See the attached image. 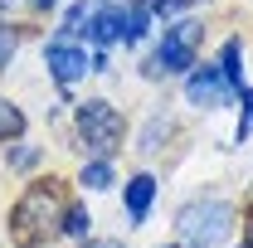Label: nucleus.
<instances>
[{
  "instance_id": "nucleus-2",
  "label": "nucleus",
  "mask_w": 253,
  "mask_h": 248,
  "mask_svg": "<svg viewBox=\"0 0 253 248\" xmlns=\"http://www.w3.org/2000/svg\"><path fill=\"white\" fill-rule=\"evenodd\" d=\"M234 229V205L229 200H190L175 214V234L190 248H219Z\"/></svg>"
},
{
  "instance_id": "nucleus-11",
  "label": "nucleus",
  "mask_w": 253,
  "mask_h": 248,
  "mask_svg": "<svg viewBox=\"0 0 253 248\" xmlns=\"http://www.w3.org/2000/svg\"><path fill=\"white\" fill-rule=\"evenodd\" d=\"M88 224H93V219H88V209H83V205H73V209H68V214H63V234H68V239H83V234H88Z\"/></svg>"
},
{
  "instance_id": "nucleus-16",
  "label": "nucleus",
  "mask_w": 253,
  "mask_h": 248,
  "mask_svg": "<svg viewBox=\"0 0 253 248\" xmlns=\"http://www.w3.org/2000/svg\"><path fill=\"white\" fill-rule=\"evenodd\" d=\"M180 5H195V0H146V10H156V15H175Z\"/></svg>"
},
{
  "instance_id": "nucleus-17",
  "label": "nucleus",
  "mask_w": 253,
  "mask_h": 248,
  "mask_svg": "<svg viewBox=\"0 0 253 248\" xmlns=\"http://www.w3.org/2000/svg\"><path fill=\"white\" fill-rule=\"evenodd\" d=\"M83 248H122V239H88Z\"/></svg>"
},
{
  "instance_id": "nucleus-10",
  "label": "nucleus",
  "mask_w": 253,
  "mask_h": 248,
  "mask_svg": "<svg viewBox=\"0 0 253 248\" xmlns=\"http://www.w3.org/2000/svg\"><path fill=\"white\" fill-rule=\"evenodd\" d=\"M20 131H25V112L0 97V141H10V136H20Z\"/></svg>"
},
{
  "instance_id": "nucleus-1",
  "label": "nucleus",
  "mask_w": 253,
  "mask_h": 248,
  "mask_svg": "<svg viewBox=\"0 0 253 248\" xmlns=\"http://www.w3.org/2000/svg\"><path fill=\"white\" fill-rule=\"evenodd\" d=\"M59 185L54 180H39L20 195V205H15V214H10V239L20 248H39L49 234H54V224H59Z\"/></svg>"
},
{
  "instance_id": "nucleus-3",
  "label": "nucleus",
  "mask_w": 253,
  "mask_h": 248,
  "mask_svg": "<svg viewBox=\"0 0 253 248\" xmlns=\"http://www.w3.org/2000/svg\"><path fill=\"white\" fill-rule=\"evenodd\" d=\"M195 44H200V25L195 20H175L166 39H161L156 59H146V78H161V73H185L195 63Z\"/></svg>"
},
{
  "instance_id": "nucleus-20",
  "label": "nucleus",
  "mask_w": 253,
  "mask_h": 248,
  "mask_svg": "<svg viewBox=\"0 0 253 248\" xmlns=\"http://www.w3.org/2000/svg\"><path fill=\"white\" fill-rule=\"evenodd\" d=\"M244 248H253V244H244Z\"/></svg>"
},
{
  "instance_id": "nucleus-14",
  "label": "nucleus",
  "mask_w": 253,
  "mask_h": 248,
  "mask_svg": "<svg viewBox=\"0 0 253 248\" xmlns=\"http://www.w3.org/2000/svg\"><path fill=\"white\" fill-rule=\"evenodd\" d=\"M15 44H20V39H15V30H5V25H0V73L10 68V59H15Z\"/></svg>"
},
{
  "instance_id": "nucleus-5",
  "label": "nucleus",
  "mask_w": 253,
  "mask_h": 248,
  "mask_svg": "<svg viewBox=\"0 0 253 248\" xmlns=\"http://www.w3.org/2000/svg\"><path fill=\"white\" fill-rule=\"evenodd\" d=\"M185 97L195 102V107H224V102L234 97V88L224 83V73H219V68H210V63H205V68H195V73H190Z\"/></svg>"
},
{
  "instance_id": "nucleus-6",
  "label": "nucleus",
  "mask_w": 253,
  "mask_h": 248,
  "mask_svg": "<svg viewBox=\"0 0 253 248\" xmlns=\"http://www.w3.org/2000/svg\"><path fill=\"white\" fill-rule=\"evenodd\" d=\"M44 63H49V73H54L59 83H73V78H83V73L93 68V63H88V54H83L78 44H63V39L44 49Z\"/></svg>"
},
{
  "instance_id": "nucleus-8",
  "label": "nucleus",
  "mask_w": 253,
  "mask_h": 248,
  "mask_svg": "<svg viewBox=\"0 0 253 248\" xmlns=\"http://www.w3.org/2000/svg\"><path fill=\"white\" fill-rule=\"evenodd\" d=\"M219 73H224V83H229L234 93H244V78H239V39H229V44H224V54H219Z\"/></svg>"
},
{
  "instance_id": "nucleus-15",
  "label": "nucleus",
  "mask_w": 253,
  "mask_h": 248,
  "mask_svg": "<svg viewBox=\"0 0 253 248\" xmlns=\"http://www.w3.org/2000/svg\"><path fill=\"white\" fill-rule=\"evenodd\" d=\"M253 136V88H244V117H239V141Z\"/></svg>"
},
{
  "instance_id": "nucleus-19",
  "label": "nucleus",
  "mask_w": 253,
  "mask_h": 248,
  "mask_svg": "<svg viewBox=\"0 0 253 248\" xmlns=\"http://www.w3.org/2000/svg\"><path fill=\"white\" fill-rule=\"evenodd\" d=\"M39 5H54V0H39Z\"/></svg>"
},
{
  "instance_id": "nucleus-12",
  "label": "nucleus",
  "mask_w": 253,
  "mask_h": 248,
  "mask_svg": "<svg viewBox=\"0 0 253 248\" xmlns=\"http://www.w3.org/2000/svg\"><path fill=\"white\" fill-rule=\"evenodd\" d=\"M161 136H170V122L166 117H151L146 131H141V151H161Z\"/></svg>"
},
{
  "instance_id": "nucleus-7",
  "label": "nucleus",
  "mask_w": 253,
  "mask_h": 248,
  "mask_svg": "<svg viewBox=\"0 0 253 248\" xmlns=\"http://www.w3.org/2000/svg\"><path fill=\"white\" fill-rule=\"evenodd\" d=\"M151 195H156V180H151V175H131V180H126V214H131V219H146Z\"/></svg>"
},
{
  "instance_id": "nucleus-18",
  "label": "nucleus",
  "mask_w": 253,
  "mask_h": 248,
  "mask_svg": "<svg viewBox=\"0 0 253 248\" xmlns=\"http://www.w3.org/2000/svg\"><path fill=\"white\" fill-rule=\"evenodd\" d=\"M5 10H10V0H0V15H5Z\"/></svg>"
},
{
  "instance_id": "nucleus-13",
  "label": "nucleus",
  "mask_w": 253,
  "mask_h": 248,
  "mask_svg": "<svg viewBox=\"0 0 253 248\" xmlns=\"http://www.w3.org/2000/svg\"><path fill=\"white\" fill-rule=\"evenodd\" d=\"M5 156H10V165H15V170H30L34 161H39V146H30V141H20L15 151H5Z\"/></svg>"
},
{
  "instance_id": "nucleus-4",
  "label": "nucleus",
  "mask_w": 253,
  "mask_h": 248,
  "mask_svg": "<svg viewBox=\"0 0 253 248\" xmlns=\"http://www.w3.org/2000/svg\"><path fill=\"white\" fill-rule=\"evenodd\" d=\"M78 131H83V141L93 146V151H117V141H122V117H117V107L112 102H102V97H88V102H78Z\"/></svg>"
},
{
  "instance_id": "nucleus-9",
  "label": "nucleus",
  "mask_w": 253,
  "mask_h": 248,
  "mask_svg": "<svg viewBox=\"0 0 253 248\" xmlns=\"http://www.w3.org/2000/svg\"><path fill=\"white\" fill-rule=\"evenodd\" d=\"M83 185L88 190H107L112 185V161H107V156H97V161L83 165Z\"/></svg>"
}]
</instances>
